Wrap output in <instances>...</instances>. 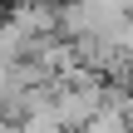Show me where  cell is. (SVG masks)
<instances>
[{"instance_id":"1","label":"cell","mask_w":133,"mask_h":133,"mask_svg":"<svg viewBox=\"0 0 133 133\" xmlns=\"http://www.w3.org/2000/svg\"><path fill=\"white\" fill-rule=\"evenodd\" d=\"M0 5H5V0H0Z\"/></svg>"}]
</instances>
